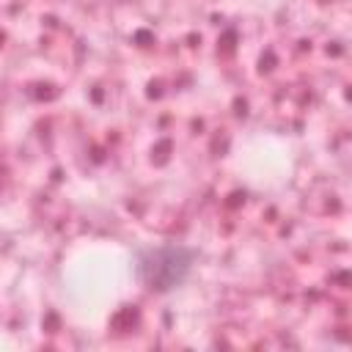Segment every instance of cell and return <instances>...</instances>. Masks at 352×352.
<instances>
[{
	"mask_svg": "<svg viewBox=\"0 0 352 352\" xmlns=\"http://www.w3.org/2000/svg\"><path fill=\"white\" fill-rule=\"evenodd\" d=\"M190 261H192V253L184 248H173V245L170 248H154V250H146L140 256L138 272L148 289H170L187 275Z\"/></svg>",
	"mask_w": 352,
	"mask_h": 352,
	"instance_id": "obj_1",
	"label": "cell"
}]
</instances>
